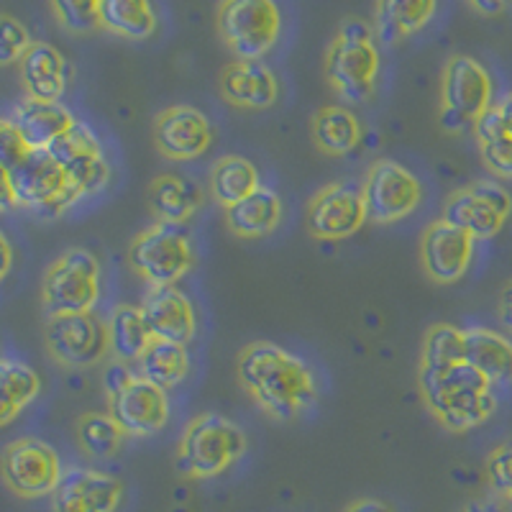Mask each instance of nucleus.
<instances>
[{
	"label": "nucleus",
	"mask_w": 512,
	"mask_h": 512,
	"mask_svg": "<svg viewBox=\"0 0 512 512\" xmlns=\"http://www.w3.org/2000/svg\"><path fill=\"white\" fill-rule=\"evenodd\" d=\"M31 44L34 41H31L29 29L18 18L0 13V67L21 62Z\"/></svg>",
	"instance_id": "39"
},
{
	"label": "nucleus",
	"mask_w": 512,
	"mask_h": 512,
	"mask_svg": "<svg viewBox=\"0 0 512 512\" xmlns=\"http://www.w3.org/2000/svg\"><path fill=\"white\" fill-rule=\"evenodd\" d=\"M100 0H52L54 16L70 34H90L100 29L98 21Z\"/></svg>",
	"instance_id": "37"
},
{
	"label": "nucleus",
	"mask_w": 512,
	"mask_h": 512,
	"mask_svg": "<svg viewBox=\"0 0 512 512\" xmlns=\"http://www.w3.org/2000/svg\"><path fill=\"white\" fill-rule=\"evenodd\" d=\"M11 267H13V246L11 241H8L6 233L0 231V282L6 280Z\"/></svg>",
	"instance_id": "46"
},
{
	"label": "nucleus",
	"mask_w": 512,
	"mask_h": 512,
	"mask_svg": "<svg viewBox=\"0 0 512 512\" xmlns=\"http://www.w3.org/2000/svg\"><path fill=\"white\" fill-rule=\"evenodd\" d=\"M466 361V336L461 328L451 323H436L428 328L420 346V367H443V364H456Z\"/></svg>",
	"instance_id": "36"
},
{
	"label": "nucleus",
	"mask_w": 512,
	"mask_h": 512,
	"mask_svg": "<svg viewBox=\"0 0 512 512\" xmlns=\"http://www.w3.org/2000/svg\"><path fill=\"white\" fill-rule=\"evenodd\" d=\"M64 469L59 454L47 441L18 438L0 454V477L13 495L24 500H41L54 492Z\"/></svg>",
	"instance_id": "13"
},
{
	"label": "nucleus",
	"mask_w": 512,
	"mask_h": 512,
	"mask_svg": "<svg viewBox=\"0 0 512 512\" xmlns=\"http://www.w3.org/2000/svg\"><path fill=\"white\" fill-rule=\"evenodd\" d=\"M26 152H29V146L24 144V139H21V134L16 131V126H13L11 121H3V118H0V164L6 169L16 167V164L24 159Z\"/></svg>",
	"instance_id": "40"
},
{
	"label": "nucleus",
	"mask_w": 512,
	"mask_h": 512,
	"mask_svg": "<svg viewBox=\"0 0 512 512\" xmlns=\"http://www.w3.org/2000/svg\"><path fill=\"white\" fill-rule=\"evenodd\" d=\"M310 136L320 154L326 157H349L361 144V121L356 113L344 105H326L320 108L310 123Z\"/></svg>",
	"instance_id": "28"
},
{
	"label": "nucleus",
	"mask_w": 512,
	"mask_h": 512,
	"mask_svg": "<svg viewBox=\"0 0 512 512\" xmlns=\"http://www.w3.org/2000/svg\"><path fill=\"white\" fill-rule=\"evenodd\" d=\"M249 451V436L236 420L221 413H200L185 425L177 443L175 466L185 479L205 482L228 472Z\"/></svg>",
	"instance_id": "4"
},
{
	"label": "nucleus",
	"mask_w": 512,
	"mask_h": 512,
	"mask_svg": "<svg viewBox=\"0 0 512 512\" xmlns=\"http://www.w3.org/2000/svg\"><path fill=\"white\" fill-rule=\"evenodd\" d=\"M236 379L256 408L277 423L297 420L318 402L315 369L272 341H251L239 351Z\"/></svg>",
	"instance_id": "1"
},
{
	"label": "nucleus",
	"mask_w": 512,
	"mask_h": 512,
	"mask_svg": "<svg viewBox=\"0 0 512 512\" xmlns=\"http://www.w3.org/2000/svg\"><path fill=\"white\" fill-rule=\"evenodd\" d=\"M108 331V354L111 361L121 364H136L149 344L154 341V333L144 318V310L136 305H116L105 320Z\"/></svg>",
	"instance_id": "27"
},
{
	"label": "nucleus",
	"mask_w": 512,
	"mask_h": 512,
	"mask_svg": "<svg viewBox=\"0 0 512 512\" xmlns=\"http://www.w3.org/2000/svg\"><path fill=\"white\" fill-rule=\"evenodd\" d=\"M128 267L149 287L177 285L195 267V249L182 226L152 223L131 239Z\"/></svg>",
	"instance_id": "8"
},
{
	"label": "nucleus",
	"mask_w": 512,
	"mask_h": 512,
	"mask_svg": "<svg viewBox=\"0 0 512 512\" xmlns=\"http://www.w3.org/2000/svg\"><path fill=\"white\" fill-rule=\"evenodd\" d=\"M103 292V267L93 251L72 246L62 251L41 280V308L47 318L93 313Z\"/></svg>",
	"instance_id": "6"
},
{
	"label": "nucleus",
	"mask_w": 512,
	"mask_h": 512,
	"mask_svg": "<svg viewBox=\"0 0 512 512\" xmlns=\"http://www.w3.org/2000/svg\"><path fill=\"white\" fill-rule=\"evenodd\" d=\"M100 29L128 41L152 39L157 31V11L152 0H100Z\"/></svg>",
	"instance_id": "30"
},
{
	"label": "nucleus",
	"mask_w": 512,
	"mask_h": 512,
	"mask_svg": "<svg viewBox=\"0 0 512 512\" xmlns=\"http://www.w3.org/2000/svg\"><path fill=\"white\" fill-rule=\"evenodd\" d=\"M438 0H377L374 34L384 47H395L402 39L418 34L436 16Z\"/></svg>",
	"instance_id": "26"
},
{
	"label": "nucleus",
	"mask_w": 512,
	"mask_h": 512,
	"mask_svg": "<svg viewBox=\"0 0 512 512\" xmlns=\"http://www.w3.org/2000/svg\"><path fill=\"white\" fill-rule=\"evenodd\" d=\"M418 392L428 413L448 433L474 431L497 413V387L469 361L420 367Z\"/></svg>",
	"instance_id": "2"
},
{
	"label": "nucleus",
	"mask_w": 512,
	"mask_h": 512,
	"mask_svg": "<svg viewBox=\"0 0 512 512\" xmlns=\"http://www.w3.org/2000/svg\"><path fill=\"white\" fill-rule=\"evenodd\" d=\"M361 198L367 205L369 221L392 226L413 216L423 203V185L408 167L395 159H379L367 169L361 182Z\"/></svg>",
	"instance_id": "11"
},
{
	"label": "nucleus",
	"mask_w": 512,
	"mask_h": 512,
	"mask_svg": "<svg viewBox=\"0 0 512 512\" xmlns=\"http://www.w3.org/2000/svg\"><path fill=\"white\" fill-rule=\"evenodd\" d=\"M49 152L62 164L67 180L80 192V198L98 195L111 185V162L105 157L103 144L95 131L85 123L77 121Z\"/></svg>",
	"instance_id": "16"
},
{
	"label": "nucleus",
	"mask_w": 512,
	"mask_h": 512,
	"mask_svg": "<svg viewBox=\"0 0 512 512\" xmlns=\"http://www.w3.org/2000/svg\"><path fill=\"white\" fill-rule=\"evenodd\" d=\"M11 123L16 126V131L29 149L49 152L75 126L77 118L62 103L26 98L24 103L16 105Z\"/></svg>",
	"instance_id": "23"
},
{
	"label": "nucleus",
	"mask_w": 512,
	"mask_h": 512,
	"mask_svg": "<svg viewBox=\"0 0 512 512\" xmlns=\"http://www.w3.org/2000/svg\"><path fill=\"white\" fill-rule=\"evenodd\" d=\"M369 221L361 187L351 182H331L320 187L308 203V231L318 241H344L364 228Z\"/></svg>",
	"instance_id": "15"
},
{
	"label": "nucleus",
	"mask_w": 512,
	"mask_h": 512,
	"mask_svg": "<svg viewBox=\"0 0 512 512\" xmlns=\"http://www.w3.org/2000/svg\"><path fill=\"white\" fill-rule=\"evenodd\" d=\"M218 93L239 111H267L280 100V80L262 59H236L221 70Z\"/></svg>",
	"instance_id": "20"
},
{
	"label": "nucleus",
	"mask_w": 512,
	"mask_h": 512,
	"mask_svg": "<svg viewBox=\"0 0 512 512\" xmlns=\"http://www.w3.org/2000/svg\"><path fill=\"white\" fill-rule=\"evenodd\" d=\"M512 216V195L497 180H477L459 187L443 203V221L466 231L472 239H495Z\"/></svg>",
	"instance_id": "12"
},
{
	"label": "nucleus",
	"mask_w": 512,
	"mask_h": 512,
	"mask_svg": "<svg viewBox=\"0 0 512 512\" xmlns=\"http://www.w3.org/2000/svg\"><path fill=\"white\" fill-rule=\"evenodd\" d=\"M464 336L466 361L495 387L512 384V338L492 328H469Z\"/></svg>",
	"instance_id": "29"
},
{
	"label": "nucleus",
	"mask_w": 512,
	"mask_h": 512,
	"mask_svg": "<svg viewBox=\"0 0 512 512\" xmlns=\"http://www.w3.org/2000/svg\"><path fill=\"white\" fill-rule=\"evenodd\" d=\"M492 111H495V116H497V121H500L502 131H505V134L512 139V93H507L505 98L497 100V103L492 105Z\"/></svg>",
	"instance_id": "44"
},
{
	"label": "nucleus",
	"mask_w": 512,
	"mask_h": 512,
	"mask_svg": "<svg viewBox=\"0 0 512 512\" xmlns=\"http://www.w3.org/2000/svg\"><path fill=\"white\" fill-rule=\"evenodd\" d=\"M136 372L144 379H149V382L157 384V387H162V390H175L177 384L185 382L187 374H190V354H187V346L154 338L149 349L136 361Z\"/></svg>",
	"instance_id": "32"
},
{
	"label": "nucleus",
	"mask_w": 512,
	"mask_h": 512,
	"mask_svg": "<svg viewBox=\"0 0 512 512\" xmlns=\"http://www.w3.org/2000/svg\"><path fill=\"white\" fill-rule=\"evenodd\" d=\"M75 433L82 454L90 459H113L128 438L111 413H85L77 420Z\"/></svg>",
	"instance_id": "34"
},
{
	"label": "nucleus",
	"mask_w": 512,
	"mask_h": 512,
	"mask_svg": "<svg viewBox=\"0 0 512 512\" xmlns=\"http://www.w3.org/2000/svg\"><path fill=\"white\" fill-rule=\"evenodd\" d=\"M461 512H510V505L505 500H500L497 495L482 497V500L466 502Z\"/></svg>",
	"instance_id": "43"
},
{
	"label": "nucleus",
	"mask_w": 512,
	"mask_h": 512,
	"mask_svg": "<svg viewBox=\"0 0 512 512\" xmlns=\"http://www.w3.org/2000/svg\"><path fill=\"white\" fill-rule=\"evenodd\" d=\"M505 3L507 0H469V6L482 13V16H497L505 8Z\"/></svg>",
	"instance_id": "47"
},
{
	"label": "nucleus",
	"mask_w": 512,
	"mask_h": 512,
	"mask_svg": "<svg viewBox=\"0 0 512 512\" xmlns=\"http://www.w3.org/2000/svg\"><path fill=\"white\" fill-rule=\"evenodd\" d=\"M382 54L374 24L349 16L341 21L326 52V80L333 93L349 105L367 103L377 90Z\"/></svg>",
	"instance_id": "3"
},
{
	"label": "nucleus",
	"mask_w": 512,
	"mask_h": 512,
	"mask_svg": "<svg viewBox=\"0 0 512 512\" xmlns=\"http://www.w3.org/2000/svg\"><path fill=\"white\" fill-rule=\"evenodd\" d=\"M495 105V82L482 62L469 54H454L441 75L438 123L446 134H461Z\"/></svg>",
	"instance_id": "7"
},
{
	"label": "nucleus",
	"mask_w": 512,
	"mask_h": 512,
	"mask_svg": "<svg viewBox=\"0 0 512 512\" xmlns=\"http://www.w3.org/2000/svg\"><path fill=\"white\" fill-rule=\"evenodd\" d=\"M11 182L18 208L29 210L44 221L64 216L82 200L52 152L29 149L24 159L11 167Z\"/></svg>",
	"instance_id": "9"
},
{
	"label": "nucleus",
	"mask_w": 512,
	"mask_h": 512,
	"mask_svg": "<svg viewBox=\"0 0 512 512\" xmlns=\"http://www.w3.org/2000/svg\"><path fill=\"white\" fill-rule=\"evenodd\" d=\"M18 208L16 192H13L11 182V169H6L0 164V213H8V210Z\"/></svg>",
	"instance_id": "42"
},
{
	"label": "nucleus",
	"mask_w": 512,
	"mask_h": 512,
	"mask_svg": "<svg viewBox=\"0 0 512 512\" xmlns=\"http://www.w3.org/2000/svg\"><path fill=\"white\" fill-rule=\"evenodd\" d=\"M259 187H262L259 169L246 157H239V154H226V157L216 159V164L210 167L208 192L223 210L249 198L251 192L259 190Z\"/></svg>",
	"instance_id": "31"
},
{
	"label": "nucleus",
	"mask_w": 512,
	"mask_h": 512,
	"mask_svg": "<svg viewBox=\"0 0 512 512\" xmlns=\"http://www.w3.org/2000/svg\"><path fill=\"white\" fill-rule=\"evenodd\" d=\"M123 482L100 469L72 466L49 495L52 512H116L123 502Z\"/></svg>",
	"instance_id": "19"
},
{
	"label": "nucleus",
	"mask_w": 512,
	"mask_h": 512,
	"mask_svg": "<svg viewBox=\"0 0 512 512\" xmlns=\"http://www.w3.org/2000/svg\"><path fill=\"white\" fill-rule=\"evenodd\" d=\"M205 190L190 177L159 175L149 182V210L157 223L182 226L205 205Z\"/></svg>",
	"instance_id": "24"
},
{
	"label": "nucleus",
	"mask_w": 512,
	"mask_h": 512,
	"mask_svg": "<svg viewBox=\"0 0 512 512\" xmlns=\"http://www.w3.org/2000/svg\"><path fill=\"white\" fill-rule=\"evenodd\" d=\"M216 26L236 59H264L280 41L282 13L274 0H221Z\"/></svg>",
	"instance_id": "10"
},
{
	"label": "nucleus",
	"mask_w": 512,
	"mask_h": 512,
	"mask_svg": "<svg viewBox=\"0 0 512 512\" xmlns=\"http://www.w3.org/2000/svg\"><path fill=\"white\" fill-rule=\"evenodd\" d=\"M484 477H487L492 495L512 505V443L492 448L484 461Z\"/></svg>",
	"instance_id": "38"
},
{
	"label": "nucleus",
	"mask_w": 512,
	"mask_h": 512,
	"mask_svg": "<svg viewBox=\"0 0 512 512\" xmlns=\"http://www.w3.org/2000/svg\"><path fill=\"white\" fill-rule=\"evenodd\" d=\"M154 146L169 162H195L213 144V123L192 105H169L154 118Z\"/></svg>",
	"instance_id": "18"
},
{
	"label": "nucleus",
	"mask_w": 512,
	"mask_h": 512,
	"mask_svg": "<svg viewBox=\"0 0 512 512\" xmlns=\"http://www.w3.org/2000/svg\"><path fill=\"white\" fill-rule=\"evenodd\" d=\"M474 251L477 239L438 218L420 236V267L436 285H456L472 267Z\"/></svg>",
	"instance_id": "17"
},
{
	"label": "nucleus",
	"mask_w": 512,
	"mask_h": 512,
	"mask_svg": "<svg viewBox=\"0 0 512 512\" xmlns=\"http://www.w3.org/2000/svg\"><path fill=\"white\" fill-rule=\"evenodd\" d=\"M108 413L128 438H152L169 423V395L154 382L131 372L128 364L111 361L103 374Z\"/></svg>",
	"instance_id": "5"
},
{
	"label": "nucleus",
	"mask_w": 512,
	"mask_h": 512,
	"mask_svg": "<svg viewBox=\"0 0 512 512\" xmlns=\"http://www.w3.org/2000/svg\"><path fill=\"white\" fill-rule=\"evenodd\" d=\"M154 338L187 346L198 333V313L190 297L177 285L149 287L139 305Z\"/></svg>",
	"instance_id": "21"
},
{
	"label": "nucleus",
	"mask_w": 512,
	"mask_h": 512,
	"mask_svg": "<svg viewBox=\"0 0 512 512\" xmlns=\"http://www.w3.org/2000/svg\"><path fill=\"white\" fill-rule=\"evenodd\" d=\"M18 67H21V85L26 90V98L59 103L67 93L70 64L64 54L47 41H34Z\"/></svg>",
	"instance_id": "22"
},
{
	"label": "nucleus",
	"mask_w": 512,
	"mask_h": 512,
	"mask_svg": "<svg viewBox=\"0 0 512 512\" xmlns=\"http://www.w3.org/2000/svg\"><path fill=\"white\" fill-rule=\"evenodd\" d=\"M497 318H500L507 336L512 338V280L505 282V287L500 290V297H497Z\"/></svg>",
	"instance_id": "41"
},
{
	"label": "nucleus",
	"mask_w": 512,
	"mask_h": 512,
	"mask_svg": "<svg viewBox=\"0 0 512 512\" xmlns=\"http://www.w3.org/2000/svg\"><path fill=\"white\" fill-rule=\"evenodd\" d=\"M282 200L272 187L262 185L249 198L226 208V226L236 239H267L282 223Z\"/></svg>",
	"instance_id": "25"
},
{
	"label": "nucleus",
	"mask_w": 512,
	"mask_h": 512,
	"mask_svg": "<svg viewBox=\"0 0 512 512\" xmlns=\"http://www.w3.org/2000/svg\"><path fill=\"white\" fill-rule=\"evenodd\" d=\"M41 379L29 364L0 359V428L21 415L39 397Z\"/></svg>",
	"instance_id": "33"
},
{
	"label": "nucleus",
	"mask_w": 512,
	"mask_h": 512,
	"mask_svg": "<svg viewBox=\"0 0 512 512\" xmlns=\"http://www.w3.org/2000/svg\"><path fill=\"white\" fill-rule=\"evenodd\" d=\"M344 512H395L384 500H377V497H359L351 505H346Z\"/></svg>",
	"instance_id": "45"
},
{
	"label": "nucleus",
	"mask_w": 512,
	"mask_h": 512,
	"mask_svg": "<svg viewBox=\"0 0 512 512\" xmlns=\"http://www.w3.org/2000/svg\"><path fill=\"white\" fill-rule=\"evenodd\" d=\"M44 346L52 361L64 369H90L108 359V331L105 320L95 313L59 315L47 318Z\"/></svg>",
	"instance_id": "14"
},
{
	"label": "nucleus",
	"mask_w": 512,
	"mask_h": 512,
	"mask_svg": "<svg viewBox=\"0 0 512 512\" xmlns=\"http://www.w3.org/2000/svg\"><path fill=\"white\" fill-rule=\"evenodd\" d=\"M474 136H477L479 157H482L484 167L497 180H512V139L502 131L492 108L474 123Z\"/></svg>",
	"instance_id": "35"
}]
</instances>
